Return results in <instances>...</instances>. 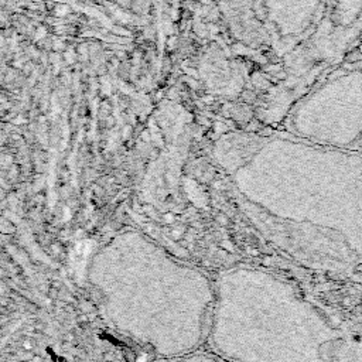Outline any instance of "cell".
<instances>
[{"label": "cell", "mask_w": 362, "mask_h": 362, "mask_svg": "<svg viewBox=\"0 0 362 362\" xmlns=\"http://www.w3.org/2000/svg\"><path fill=\"white\" fill-rule=\"evenodd\" d=\"M224 5L232 30L239 39L248 46H266L264 30L255 10V0H224Z\"/></svg>", "instance_id": "3"}, {"label": "cell", "mask_w": 362, "mask_h": 362, "mask_svg": "<svg viewBox=\"0 0 362 362\" xmlns=\"http://www.w3.org/2000/svg\"><path fill=\"white\" fill-rule=\"evenodd\" d=\"M266 47L294 64L340 55L362 33V0H255Z\"/></svg>", "instance_id": "2"}, {"label": "cell", "mask_w": 362, "mask_h": 362, "mask_svg": "<svg viewBox=\"0 0 362 362\" xmlns=\"http://www.w3.org/2000/svg\"><path fill=\"white\" fill-rule=\"evenodd\" d=\"M91 279L108 318L161 355L195 348L204 336L211 291L198 272L138 234L116 237L95 256Z\"/></svg>", "instance_id": "1"}]
</instances>
